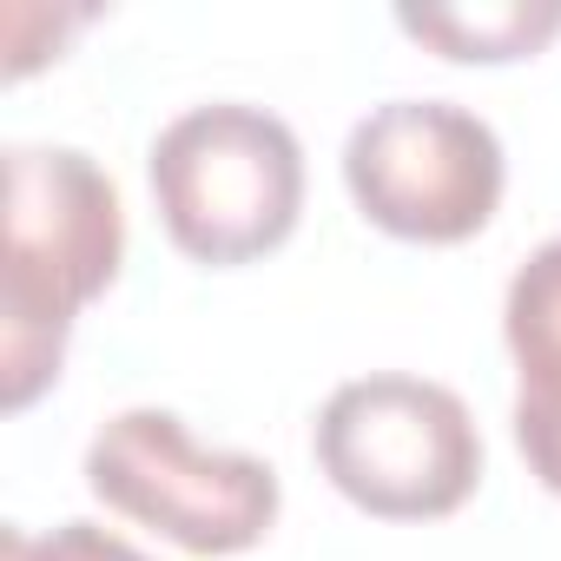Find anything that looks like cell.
Here are the masks:
<instances>
[{"mask_svg": "<svg viewBox=\"0 0 561 561\" xmlns=\"http://www.w3.org/2000/svg\"><path fill=\"white\" fill-rule=\"evenodd\" d=\"M515 443H522L535 482L561 495V403H528V397H515Z\"/></svg>", "mask_w": 561, "mask_h": 561, "instance_id": "9", "label": "cell"}, {"mask_svg": "<svg viewBox=\"0 0 561 561\" xmlns=\"http://www.w3.org/2000/svg\"><path fill=\"white\" fill-rule=\"evenodd\" d=\"M0 561H152L133 541H119L100 522H60L54 535H27V528H0Z\"/></svg>", "mask_w": 561, "mask_h": 561, "instance_id": "8", "label": "cell"}, {"mask_svg": "<svg viewBox=\"0 0 561 561\" xmlns=\"http://www.w3.org/2000/svg\"><path fill=\"white\" fill-rule=\"evenodd\" d=\"M502 139L456 100H390L344 139V185L370 225L410 244H462L502 205Z\"/></svg>", "mask_w": 561, "mask_h": 561, "instance_id": "5", "label": "cell"}, {"mask_svg": "<svg viewBox=\"0 0 561 561\" xmlns=\"http://www.w3.org/2000/svg\"><path fill=\"white\" fill-rule=\"evenodd\" d=\"M146 165L172 244L198 264H251L285 244L305 211L298 133L244 100L179 113Z\"/></svg>", "mask_w": 561, "mask_h": 561, "instance_id": "2", "label": "cell"}, {"mask_svg": "<svg viewBox=\"0 0 561 561\" xmlns=\"http://www.w3.org/2000/svg\"><path fill=\"white\" fill-rule=\"evenodd\" d=\"M318 462L364 515L436 522L482 482V436L469 403L430 377H357L318 416Z\"/></svg>", "mask_w": 561, "mask_h": 561, "instance_id": "3", "label": "cell"}, {"mask_svg": "<svg viewBox=\"0 0 561 561\" xmlns=\"http://www.w3.org/2000/svg\"><path fill=\"white\" fill-rule=\"evenodd\" d=\"M119 185L73 146H8L0 251V403L27 410L67 357L73 318L119 277Z\"/></svg>", "mask_w": 561, "mask_h": 561, "instance_id": "1", "label": "cell"}, {"mask_svg": "<svg viewBox=\"0 0 561 561\" xmlns=\"http://www.w3.org/2000/svg\"><path fill=\"white\" fill-rule=\"evenodd\" d=\"M502 331H508V351L522 370V397L561 403V238L528 251V264L515 271L508 305H502Z\"/></svg>", "mask_w": 561, "mask_h": 561, "instance_id": "7", "label": "cell"}, {"mask_svg": "<svg viewBox=\"0 0 561 561\" xmlns=\"http://www.w3.org/2000/svg\"><path fill=\"white\" fill-rule=\"evenodd\" d=\"M397 27L443 60H528L561 34V0H502V8H397Z\"/></svg>", "mask_w": 561, "mask_h": 561, "instance_id": "6", "label": "cell"}, {"mask_svg": "<svg viewBox=\"0 0 561 561\" xmlns=\"http://www.w3.org/2000/svg\"><path fill=\"white\" fill-rule=\"evenodd\" d=\"M87 489L185 554L257 548L277 522V476L244 449H198L172 410H119L87 449Z\"/></svg>", "mask_w": 561, "mask_h": 561, "instance_id": "4", "label": "cell"}]
</instances>
